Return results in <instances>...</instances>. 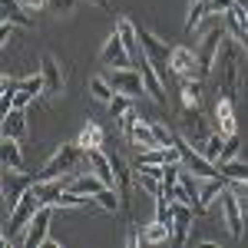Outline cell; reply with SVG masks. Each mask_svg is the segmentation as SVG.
<instances>
[{
	"label": "cell",
	"mask_w": 248,
	"mask_h": 248,
	"mask_svg": "<svg viewBox=\"0 0 248 248\" xmlns=\"http://www.w3.org/2000/svg\"><path fill=\"white\" fill-rule=\"evenodd\" d=\"M218 70H222V90L225 96H232L235 103L245 96L248 99V70H245V60H242V46L235 40H225L222 46V57H218Z\"/></svg>",
	"instance_id": "cell-1"
},
{
	"label": "cell",
	"mask_w": 248,
	"mask_h": 248,
	"mask_svg": "<svg viewBox=\"0 0 248 248\" xmlns=\"http://www.w3.org/2000/svg\"><path fill=\"white\" fill-rule=\"evenodd\" d=\"M225 182H229L225 175H212V179H202V182H199V212H209L212 205L222 199V192L229 189Z\"/></svg>",
	"instance_id": "cell-16"
},
{
	"label": "cell",
	"mask_w": 248,
	"mask_h": 248,
	"mask_svg": "<svg viewBox=\"0 0 248 248\" xmlns=\"http://www.w3.org/2000/svg\"><path fill=\"white\" fill-rule=\"evenodd\" d=\"M139 235H142V245H162V242H172V229L166 222L153 218L149 225H139Z\"/></svg>",
	"instance_id": "cell-23"
},
{
	"label": "cell",
	"mask_w": 248,
	"mask_h": 248,
	"mask_svg": "<svg viewBox=\"0 0 248 248\" xmlns=\"http://www.w3.org/2000/svg\"><path fill=\"white\" fill-rule=\"evenodd\" d=\"M136 119H139V113H136V109H129V113H123V116H116V126H119V133L129 136V129H133Z\"/></svg>",
	"instance_id": "cell-36"
},
{
	"label": "cell",
	"mask_w": 248,
	"mask_h": 248,
	"mask_svg": "<svg viewBox=\"0 0 248 248\" xmlns=\"http://www.w3.org/2000/svg\"><path fill=\"white\" fill-rule=\"evenodd\" d=\"M179 99H182V109H199L202 106V79H179Z\"/></svg>",
	"instance_id": "cell-21"
},
{
	"label": "cell",
	"mask_w": 248,
	"mask_h": 248,
	"mask_svg": "<svg viewBox=\"0 0 248 248\" xmlns=\"http://www.w3.org/2000/svg\"><path fill=\"white\" fill-rule=\"evenodd\" d=\"M136 66H139L142 77H146V93L153 96L159 106H166V103H169V93H166V79H162V73H159V66H155L142 50H139V57H136Z\"/></svg>",
	"instance_id": "cell-14"
},
{
	"label": "cell",
	"mask_w": 248,
	"mask_h": 248,
	"mask_svg": "<svg viewBox=\"0 0 248 248\" xmlns=\"http://www.w3.org/2000/svg\"><path fill=\"white\" fill-rule=\"evenodd\" d=\"M225 37H229V30H225V20H218L215 27H209L205 33H199V66H202V77H209L212 70L218 66V57H222V46H225Z\"/></svg>",
	"instance_id": "cell-3"
},
{
	"label": "cell",
	"mask_w": 248,
	"mask_h": 248,
	"mask_svg": "<svg viewBox=\"0 0 248 248\" xmlns=\"http://www.w3.org/2000/svg\"><path fill=\"white\" fill-rule=\"evenodd\" d=\"M133 53L126 50V43L119 37V30H113L106 43H103V50H99V63L106 66V70H119V66H133Z\"/></svg>",
	"instance_id": "cell-13"
},
{
	"label": "cell",
	"mask_w": 248,
	"mask_h": 248,
	"mask_svg": "<svg viewBox=\"0 0 248 248\" xmlns=\"http://www.w3.org/2000/svg\"><path fill=\"white\" fill-rule=\"evenodd\" d=\"M129 109H133V96L116 93L113 103H109V113H113V116H123V113H129Z\"/></svg>",
	"instance_id": "cell-35"
},
{
	"label": "cell",
	"mask_w": 248,
	"mask_h": 248,
	"mask_svg": "<svg viewBox=\"0 0 248 248\" xmlns=\"http://www.w3.org/2000/svg\"><path fill=\"white\" fill-rule=\"evenodd\" d=\"M189 3H199V0H189Z\"/></svg>",
	"instance_id": "cell-42"
},
{
	"label": "cell",
	"mask_w": 248,
	"mask_h": 248,
	"mask_svg": "<svg viewBox=\"0 0 248 248\" xmlns=\"http://www.w3.org/2000/svg\"><path fill=\"white\" fill-rule=\"evenodd\" d=\"M222 175L229 182H248V162L245 159H232V162H218Z\"/></svg>",
	"instance_id": "cell-29"
},
{
	"label": "cell",
	"mask_w": 248,
	"mask_h": 248,
	"mask_svg": "<svg viewBox=\"0 0 248 248\" xmlns=\"http://www.w3.org/2000/svg\"><path fill=\"white\" fill-rule=\"evenodd\" d=\"M40 73H43V96L46 99H60L63 90H66V70H63V60L53 50L40 53Z\"/></svg>",
	"instance_id": "cell-5"
},
{
	"label": "cell",
	"mask_w": 248,
	"mask_h": 248,
	"mask_svg": "<svg viewBox=\"0 0 248 248\" xmlns=\"http://www.w3.org/2000/svg\"><path fill=\"white\" fill-rule=\"evenodd\" d=\"M218 205H222V218H225V232H229L232 238L238 242V238H245V202L238 199V192L232 189H225L222 192V199H218Z\"/></svg>",
	"instance_id": "cell-7"
},
{
	"label": "cell",
	"mask_w": 248,
	"mask_h": 248,
	"mask_svg": "<svg viewBox=\"0 0 248 248\" xmlns=\"http://www.w3.org/2000/svg\"><path fill=\"white\" fill-rule=\"evenodd\" d=\"M79 155H83V149H79L77 139H73V142H63L57 153H53L50 159H46V162H43V169L37 172V179L50 182V179H63V175H70V172L77 169Z\"/></svg>",
	"instance_id": "cell-4"
},
{
	"label": "cell",
	"mask_w": 248,
	"mask_h": 248,
	"mask_svg": "<svg viewBox=\"0 0 248 248\" xmlns=\"http://www.w3.org/2000/svg\"><path fill=\"white\" fill-rule=\"evenodd\" d=\"M93 199H96V209H103V212H119V205H123V195H119V189H116V186L99 189Z\"/></svg>",
	"instance_id": "cell-28"
},
{
	"label": "cell",
	"mask_w": 248,
	"mask_h": 248,
	"mask_svg": "<svg viewBox=\"0 0 248 248\" xmlns=\"http://www.w3.org/2000/svg\"><path fill=\"white\" fill-rule=\"evenodd\" d=\"M77 7H79V0H50V7H46V10H50V14H53V17H73V14H77Z\"/></svg>",
	"instance_id": "cell-33"
},
{
	"label": "cell",
	"mask_w": 248,
	"mask_h": 248,
	"mask_svg": "<svg viewBox=\"0 0 248 248\" xmlns=\"http://www.w3.org/2000/svg\"><path fill=\"white\" fill-rule=\"evenodd\" d=\"M33 182H37V175H27L23 169H20V172L3 169V209H7V212L14 209L20 199L33 189Z\"/></svg>",
	"instance_id": "cell-11"
},
{
	"label": "cell",
	"mask_w": 248,
	"mask_h": 248,
	"mask_svg": "<svg viewBox=\"0 0 248 248\" xmlns=\"http://www.w3.org/2000/svg\"><path fill=\"white\" fill-rule=\"evenodd\" d=\"M232 189L238 192V199H242V202L248 205V182H232Z\"/></svg>",
	"instance_id": "cell-40"
},
{
	"label": "cell",
	"mask_w": 248,
	"mask_h": 248,
	"mask_svg": "<svg viewBox=\"0 0 248 248\" xmlns=\"http://www.w3.org/2000/svg\"><path fill=\"white\" fill-rule=\"evenodd\" d=\"M126 139L133 142L136 149H153V146H159V142H155V133H153V123H149L146 116H139L133 123V129H129Z\"/></svg>",
	"instance_id": "cell-19"
},
{
	"label": "cell",
	"mask_w": 248,
	"mask_h": 248,
	"mask_svg": "<svg viewBox=\"0 0 248 248\" xmlns=\"http://www.w3.org/2000/svg\"><path fill=\"white\" fill-rule=\"evenodd\" d=\"M90 96H93L96 103H106V106L113 103L116 86L109 83V77H106V73H93V77H90Z\"/></svg>",
	"instance_id": "cell-24"
},
{
	"label": "cell",
	"mask_w": 248,
	"mask_h": 248,
	"mask_svg": "<svg viewBox=\"0 0 248 248\" xmlns=\"http://www.w3.org/2000/svg\"><path fill=\"white\" fill-rule=\"evenodd\" d=\"M3 20L17 23L20 30H33V14H30L20 0H3Z\"/></svg>",
	"instance_id": "cell-22"
},
{
	"label": "cell",
	"mask_w": 248,
	"mask_h": 248,
	"mask_svg": "<svg viewBox=\"0 0 248 248\" xmlns=\"http://www.w3.org/2000/svg\"><path fill=\"white\" fill-rule=\"evenodd\" d=\"M106 77L109 83L116 86V93H126L139 99V96H149L146 93V77H142V70L139 66H119V70H106Z\"/></svg>",
	"instance_id": "cell-8"
},
{
	"label": "cell",
	"mask_w": 248,
	"mask_h": 248,
	"mask_svg": "<svg viewBox=\"0 0 248 248\" xmlns=\"http://www.w3.org/2000/svg\"><path fill=\"white\" fill-rule=\"evenodd\" d=\"M17 30H20L17 23L3 20V27H0V46H10V40H14V33H17Z\"/></svg>",
	"instance_id": "cell-37"
},
{
	"label": "cell",
	"mask_w": 248,
	"mask_h": 248,
	"mask_svg": "<svg viewBox=\"0 0 248 248\" xmlns=\"http://www.w3.org/2000/svg\"><path fill=\"white\" fill-rule=\"evenodd\" d=\"M179 136L189 142L192 149H199V153H205V142H209V123H205V116H202V109H182V116H179Z\"/></svg>",
	"instance_id": "cell-6"
},
{
	"label": "cell",
	"mask_w": 248,
	"mask_h": 248,
	"mask_svg": "<svg viewBox=\"0 0 248 248\" xmlns=\"http://www.w3.org/2000/svg\"><path fill=\"white\" fill-rule=\"evenodd\" d=\"M215 129H222L225 136L238 133V119H235V99L232 96H222L215 103Z\"/></svg>",
	"instance_id": "cell-17"
},
{
	"label": "cell",
	"mask_w": 248,
	"mask_h": 248,
	"mask_svg": "<svg viewBox=\"0 0 248 248\" xmlns=\"http://www.w3.org/2000/svg\"><path fill=\"white\" fill-rule=\"evenodd\" d=\"M149 123H153V133H155V142H159V146H175V142H179V136L172 133L166 123H159V119H149Z\"/></svg>",
	"instance_id": "cell-32"
},
{
	"label": "cell",
	"mask_w": 248,
	"mask_h": 248,
	"mask_svg": "<svg viewBox=\"0 0 248 248\" xmlns=\"http://www.w3.org/2000/svg\"><path fill=\"white\" fill-rule=\"evenodd\" d=\"M27 133H30V123H27V109H7L3 113V139H27Z\"/></svg>",
	"instance_id": "cell-18"
},
{
	"label": "cell",
	"mask_w": 248,
	"mask_h": 248,
	"mask_svg": "<svg viewBox=\"0 0 248 248\" xmlns=\"http://www.w3.org/2000/svg\"><path fill=\"white\" fill-rule=\"evenodd\" d=\"M0 162L3 169H23V149H20V139H3V149H0Z\"/></svg>",
	"instance_id": "cell-26"
},
{
	"label": "cell",
	"mask_w": 248,
	"mask_h": 248,
	"mask_svg": "<svg viewBox=\"0 0 248 248\" xmlns=\"http://www.w3.org/2000/svg\"><path fill=\"white\" fill-rule=\"evenodd\" d=\"M212 10H209V0H199V3H189V17H186V30L189 33H195L199 30V23L209 17Z\"/></svg>",
	"instance_id": "cell-31"
},
{
	"label": "cell",
	"mask_w": 248,
	"mask_h": 248,
	"mask_svg": "<svg viewBox=\"0 0 248 248\" xmlns=\"http://www.w3.org/2000/svg\"><path fill=\"white\" fill-rule=\"evenodd\" d=\"M139 50H142V53L153 60L155 66H159V73H166V70H169L172 46L162 37H155L153 30H146V27H139Z\"/></svg>",
	"instance_id": "cell-12"
},
{
	"label": "cell",
	"mask_w": 248,
	"mask_h": 248,
	"mask_svg": "<svg viewBox=\"0 0 248 248\" xmlns=\"http://www.w3.org/2000/svg\"><path fill=\"white\" fill-rule=\"evenodd\" d=\"M17 90L20 93H27L30 99H37V96H43V73H30V77H20L17 79Z\"/></svg>",
	"instance_id": "cell-30"
},
{
	"label": "cell",
	"mask_w": 248,
	"mask_h": 248,
	"mask_svg": "<svg viewBox=\"0 0 248 248\" xmlns=\"http://www.w3.org/2000/svg\"><path fill=\"white\" fill-rule=\"evenodd\" d=\"M86 3H93L99 10H113V0H86Z\"/></svg>",
	"instance_id": "cell-41"
},
{
	"label": "cell",
	"mask_w": 248,
	"mask_h": 248,
	"mask_svg": "<svg viewBox=\"0 0 248 248\" xmlns=\"http://www.w3.org/2000/svg\"><path fill=\"white\" fill-rule=\"evenodd\" d=\"M199 212L192 209L189 202H182V199H172V242L175 245H186L192 235V218H195Z\"/></svg>",
	"instance_id": "cell-15"
},
{
	"label": "cell",
	"mask_w": 248,
	"mask_h": 248,
	"mask_svg": "<svg viewBox=\"0 0 248 248\" xmlns=\"http://www.w3.org/2000/svg\"><path fill=\"white\" fill-rule=\"evenodd\" d=\"M136 182H139V189L146 192L149 199H155V195H162V179L155 175V172H149V169H136Z\"/></svg>",
	"instance_id": "cell-27"
},
{
	"label": "cell",
	"mask_w": 248,
	"mask_h": 248,
	"mask_svg": "<svg viewBox=\"0 0 248 248\" xmlns=\"http://www.w3.org/2000/svg\"><path fill=\"white\" fill-rule=\"evenodd\" d=\"M57 209H96V199L83 195V192H73V189H63L57 195Z\"/></svg>",
	"instance_id": "cell-25"
},
{
	"label": "cell",
	"mask_w": 248,
	"mask_h": 248,
	"mask_svg": "<svg viewBox=\"0 0 248 248\" xmlns=\"http://www.w3.org/2000/svg\"><path fill=\"white\" fill-rule=\"evenodd\" d=\"M20 3H23L30 14H40V10H46V7H50V0H20Z\"/></svg>",
	"instance_id": "cell-39"
},
{
	"label": "cell",
	"mask_w": 248,
	"mask_h": 248,
	"mask_svg": "<svg viewBox=\"0 0 248 248\" xmlns=\"http://www.w3.org/2000/svg\"><path fill=\"white\" fill-rule=\"evenodd\" d=\"M238 155H242V139L235 133V136L225 139V149H222V159H218V162H232V159H238Z\"/></svg>",
	"instance_id": "cell-34"
},
{
	"label": "cell",
	"mask_w": 248,
	"mask_h": 248,
	"mask_svg": "<svg viewBox=\"0 0 248 248\" xmlns=\"http://www.w3.org/2000/svg\"><path fill=\"white\" fill-rule=\"evenodd\" d=\"M232 7H235V0H209V10L218 14V17H222L225 10H232Z\"/></svg>",
	"instance_id": "cell-38"
},
{
	"label": "cell",
	"mask_w": 248,
	"mask_h": 248,
	"mask_svg": "<svg viewBox=\"0 0 248 248\" xmlns=\"http://www.w3.org/2000/svg\"><path fill=\"white\" fill-rule=\"evenodd\" d=\"M40 205H43V202L37 199V192L30 189L14 209L7 212V222H3V248H10L14 242L23 238V232H27V225H30V218L40 212Z\"/></svg>",
	"instance_id": "cell-2"
},
{
	"label": "cell",
	"mask_w": 248,
	"mask_h": 248,
	"mask_svg": "<svg viewBox=\"0 0 248 248\" xmlns=\"http://www.w3.org/2000/svg\"><path fill=\"white\" fill-rule=\"evenodd\" d=\"M169 73L175 79H205L202 77V66H199V50L195 46H172V57H169Z\"/></svg>",
	"instance_id": "cell-9"
},
{
	"label": "cell",
	"mask_w": 248,
	"mask_h": 248,
	"mask_svg": "<svg viewBox=\"0 0 248 248\" xmlns=\"http://www.w3.org/2000/svg\"><path fill=\"white\" fill-rule=\"evenodd\" d=\"M53 209H57V205H40V212L33 215V218H30V225H27L23 238H20V248H37V245H43V242L50 238Z\"/></svg>",
	"instance_id": "cell-10"
},
{
	"label": "cell",
	"mask_w": 248,
	"mask_h": 248,
	"mask_svg": "<svg viewBox=\"0 0 248 248\" xmlns=\"http://www.w3.org/2000/svg\"><path fill=\"white\" fill-rule=\"evenodd\" d=\"M77 142H79V149H83V153H86V149H103L106 133H103V126H99V123L86 119V123H83V129L77 133Z\"/></svg>",
	"instance_id": "cell-20"
}]
</instances>
